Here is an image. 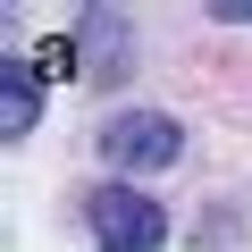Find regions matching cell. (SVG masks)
<instances>
[{"label": "cell", "mask_w": 252, "mask_h": 252, "mask_svg": "<svg viewBox=\"0 0 252 252\" xmlns=\"http://www.w3.org/2000/svg\"><path fill=\"white\" fill-rule=\"evenodd\" d=\"M177 152H185V135H177V118H160V109H126V118L101 126V160L109 168L152 177V168H177Z\"/></svg>", "instance_id": "cell-2"}, {"label": "cell", "mask_w": 252, "mask_h": 252, "mask_svg": "<svg viewBox=\"0 0 252 252\" xmlns=\"http://www.w3.org/2000/svg\"><path fill=\"white\" fill-rule=\"evenodd\" d=\"M67 67H76V42H67V34H51V42L34 51V84H51V76H67Z\"/></svg>", "instance_id": "cell-5"}, {"label": "cell", "mask_w": 252, "mask_h": 252, "mask_svg": "<svg viewBox=\"0 0 252 252\" xmlns=\"http://www.w3.org/2000/svg\"><path fill=\"white\" fill-rule=\"evenodd\" d=\"M210 17H227V26H244V17H252V0H210Z\"/></svg>", "instance_id": "cell-6"}, {"label": "cell", "mask_w": 252, "mask_h": 252, "mask_svg": "<svg viewBox=\"0 0 252 252\" xmlns=\"http://www.w3.org/2000/svg\"><path fill=\"white\" fill-rule=\"evenodd\" d=\"M84 227H93L101 252H160L168 244V210L152 193H135V185H101L84 202Z\"/></svg>", "instance_id": "cell-1"}, {"label": "cell", "mask_w": 252, "mask_h": 252, "mask_svg": "<svg viewBox=\"0 0 252 252\" xmlns=\"http://www.w3.org/2000/svg\"><path fill=\"white\" fill-rule=\"evenodd\" d=\"M76 34H84V51H101V59H109V67H118V59H126V26H118V17H109V9H84V26H76Z\"/></svg>", "instance_id": "cell-4"}, {"label": "cell", "mask_w": 252, "mask_h": 252, "mask_svg": "<svg viewBox=\"0 0 252 252\" xmlns=\"http://www.w3.org/2000/svg\"><path fill=\"white\" fill-rule=\"evenodd\" d=\"M42 126V84H34V67H0V143H26Z\"/></svg>", "instance_id": "cell-3"}]
</instances>
